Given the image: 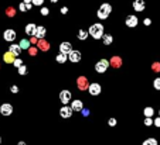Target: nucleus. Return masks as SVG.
Returning <instances> with one entry per match:
<instances>
[{"label":"nucleus","mask_w":160,"mask_h":145,"mask_svg":"<svg viewBox=\"0 0 160 145\" xmlns=\"http://www.w3.org/2000/svg\"><path fill=\"white\" fill-rule=\"evenodd\" d=\"M88 34H89L94 40H101V38H102V35L105 34V32H103V26H102V24H99V23L92 24V26L89 27V30H88Z\"/></svg>","instance_id":"f257e3e1"},{"label":"nucleus","mask_w":160,"mask_h":145,"mask_svg":"<svg viewBox=\"0 0 160 145\" xmlns=\"http://www.w3.org/2000/svg\"><path fill=\"white\" fill-rule=\"evenodd\" d=\"M111 11H112V6L109 4V3H103L99 9H98V18H101V20H106L109 14H111Z\"/></svg>","instance_id":"f03ea898"},{"label":"nucleus","mask_w":160,"mask_h":145,"mask_svg":"<svg viewBox=\"0 0 160 145\" xmlns=\"http://www.w3.org/2000/svg\"><path fill=\"white\" fill-rule=\"evenodd\" d=\"M108 68H109V61L108 59H101L95 65V70L98 73H105L108 70Z\"/></svg>","instance_id":"7ed1b4c3"},{"label":"nucleus","mask_w":160,"mask_h":145,"mask_svg":"<svg viewBox=\"0 0 160 145\" xmlns=\"http://www.w3.org/2000/svg\"><path fill=\"white\" fill-rule=\"evenodd\" d=\"M12 113H13V106H12L10 103H3V104L0 106V114H1V115L7 117V115H10Z\"/></svg>","instance_id":"20e7f679"},{"label":"nucleus","mask_w":160,"mask_h":145,"mask_svg":"<svg viewBox=\"0 0 160 145\" xmlns=\"http://www.w3.org/2000/svg\"><path fill=\"white\" fill-rule=\"evenodd\" d=\"M88 92H89V95H92V96H98V95L102 92V87H101L99 83H91V85L88 86Z\"/></svg>","instance_id":"39448f33"},{"label":"nucleus","mask_w":160,"mask_h":145,"mask_svg":"<svg viewBox=\"0 0 160 145\" xmlns=\"http://www.w3.org/2000/svg\"><path fill=\"white\" fill-rule=\"evenodd\" d=\"M71 97H72V93L69 92V90H61V93H60V100H61V103L63 104H68L69 103V100H71Z\"/></svg>","instance_id":"423d86ee"},{"label":"nucleus","mask_w":160,"mask_h":145,"mask_svg":"<svg viewBox=\"0 0 160 145\" xmlns=\"http://www.w3.org/2000/svg\"><path fill=\"white\" fill-rule=\"evenodd\" d=\"M3 37H4V40L6 41H9V42H13L14 40L17 38V34H16V31L14 30H6V31L3 32Z\"/></svg>","instance_id":"0eeeda50"},{"label":"nucleus","mask_w":160,"mask_h":145,"mask_svg":"<svg viewBox=\"0 0 160 145\" xmlns=\"http://www.w3.org/2000/svg\"><path fill=\"white\" fill-rule=\"evenodd\" d=\"M68 59L72 62V64H77V62H80L81 61V52L80 51H71L69 54H68Z\"/></svg>","instance_id":"6e6552de"},{"label":"nucleus","mask_w":160,"mask_h":145,"mask_svg":"<svg viewBox=\"0 0 160 145\" xmlns=\"http://www.w3.org/2000/svg\"><path fill=\"white\" fill-rule=\"evenodd\" d=\"M72 109L69 107V106H63L61 109H60V115L63 117V118H69L71 115H72Z\"/></svg>","instance_id":"1a4fd4ad"},{"label":"nucleus","mask_w":160,"mask_h":145,"mask_svg":"<svg viewBox=\"0 0 160 145\" xmlns=\"http://www.w3.org/2000/svg\"><path fill=\"white\" fill-rule=\"evenodd\" d=\"M138 23H139V20H138V17L133 16V14H130V16L126 17V20H125V24L130 27V28H133V27H136L138 26Z\"/></svg>","instance_id":"9d476101"},{"label":"nucleus","mask_w":160,"mask_h":145,"mask_svg":"<svg viewBox=\"0 0 160 145\" xmlns=\"http://www.w3.org/2000/svg\"><path fill=\"white\" fill-rule=\"evenodd\" d=\"M71 51H72V45H71V42H67V41H64V42H61V44H60V52H61V54L68 55Z\"/></svg>","instance_id":"9b49d317"},{"label":"nucleus","mask_w":160,"mask_h":145,"mask_svg":"<svg viewBox=\"0 0 160 145\" xmlns=\"http://www.w3.org/2000/svg\"><path fill=\"white\" fill-rule=\"evenodd\" d=\"M71 109H72V111H80L84 109V104H82V101L81 100H78V99H75V100H72L71 101V106H69Z\"/></svg>","instance_id":"f8f14e48"},{"label":"nucleus","mask_w":160,"mask_h":145,"mask_svg":"<svg viewBox=\"0 0 160 145\" xmlns=\"http://www.w3.org/2000/svg\"><path fill=\"white\" fill-rule=\"evenodd\" d=\"M46 32H47V30H46L43 26H37V30H35L34 37H35L37 40H43V38L46 37Z\"/></svg>","instance_id":"ddd939ff"},{"label":"nucleus","mask_w":160,"mask_h":145,"mask_svg":"<svg viewBox=\"0 0 160 145\" xmlns=\"http://www.w3.org/2000/svg\"><path fill=\"white\" fill-rule=\"evenodd\" d=\"M133 9H135V11H143L146 9L144 0H135L133 1Z\"/></svg>","instance_id":"4468645a"},{"label":"nucleus","mask_w":160,"mask_h":145,"mask_svg":"<svg viewBox=\"0 0 160 145\" xmlns=\"http://www.w3.org/2000/svg\"><path fill=\"white\" fill-rule=\"evenodd\" d=\"M9 52H12L16 58H18V55L21 54V49H20V47H18V44H14V42H13V44L9 47Z\"/></svg>","instance_id":"2eb2a0df"},{"label":"nucleus","mask_w":160,"mask_h":145,"mask_svg":"<svg viewBox=\"0 0 160 145\" xmlns=\"http://www.w3.org/2000/svg\"><path fill=\"white\" fill-rule=\"evenodd\" d=\"M35 30H37V26L35 24H33V23H30V24H27L26 26V34L27 35H30V37H34V34H35Z\"/></svg>","instance_id":"dca6fc26"},{"label":"nucleus","mask_w":160,"mask_h":145,"mask_svg":"<svg viewBox=\"0 0 160 145\" xmlns=\"http://www.w3.org/2000/svg\"><path fill=\"white\" fill-rule=\"evenodd\" d=\"M88 82H86V78H84V76H81L78 78V89L80 90H85V89H88Z\"/></svg>","instance_id":"f3484780"},{"label":"nucleus","mask_w":160,"mask_h":145,"mask_svg":"<svg viewBox=\"0 0 160 145\" xmlns=\"http://www.w3.org/2000/svg\"><path fill=\"white\" fill-rule=\"evenodd\" d=\"M14 58H16V56H14V55H13L12 52H9V51L3 54V61H4L6 64H13Z\"/></svg>","instance_id":"a211bd4d"},{"label":"nucleus","mask_w":160,"mask_h":145,"mask_svg":"<svg viewBox=\"0 0 160 145\" xmlns=\"http://www.w3.org/2000/svg\"><path fill=\"white\" fill-rule=\"evenodd\" d=\"M18 47H20L21 51H23V49H29V48H30V41H29V40H26V38H23V40L18 42Z\"/></svg>","instance_id":"6ab92c4d"},{"label":"nucleus","mask_w":160,"mask_h":145,"mask_svg":"<svg viewBox=\"0 0 160 145\" xmlns=\"http://www.w3.org/2000/svg\"><path fill=\"white\" fill-rule=\"evenodd\" d=\"M102 40H103V44H105V45H111L113 41V37L111 34H103V35H102Z\"/></svg>","instance_id":"aec40b11"},{"label":"nucleus","mask_w":160,"mask_h":145,"mask_svg":"<svg viewBox=\"0 0 160 145\" xmlns=\"http://www.w3.org/2000/svg\"><path fill=\"white\" fill-rule=\"evenodd\" d=\"M55 59H57V62H58V64H65V62L68 61V55H65V54H61V52H60V54L57 55V58H55Z\"/></svg>","instance_id":"412c9836"},{"label":"nucleus","mask_w":160,"mask_h":145,"mask_svg":"<svg viewBox=\"0 0 160 145\" xmlns=\"http://www.w3.org/2000/svg\"><path fill=\"white\" fill-rule=\"evenodd\" d=\"M88 35H89V34H88V31H86V30H80V31H78V40H81V41H85V40L88 38Z\"/></svg>","instance_id":"4be33fe9"},{"label":"nucleus","mask_w":160,"mask_h":145,"mask_svg":"<svg viewBox=\"0 0 160 145\" xmlns=\"http://www.w3.org/2000/svg\"><path fill=\"white\" fill-rule=\"evenodd\" d=\"M143 114L146 117H152L153 114H155V110H153V107H146L143 110Z\"/></svg>","instance_id":"5701e85b"},{"label":"nucleus","mask_w":160,"mask_h":145,"mask_svg":"<svg viewBox=\"0 0 160 145\" xmlns=\"http://www.w3.org/2000/svg\"><path fill=\"white\" fill-rule=\"evenodd\" d=\"M33 7V4H26V3H20V6H18V9L21 10V11H27V10H30Z\"/></svg>","instance_id":"b1692460"},{"label":"nucleus","mask_w":160,"mask_h":145,"mask_svg":"<svg viewBox=\"0 0 160 145\" xmlns=\"http://www.w3.org/2000/svg\"><path fill=\"white\" fill-rule=\"evenodd\" d=\"M142 145H157V141H156L155 138H147L146 141H143Z\"/></svg>","instance_id":"393cba45"},{"label":"nucleus","mask_w":160,"mask_h":145,"mask_svg":"<svg viewBox=\"0 0 160 145\" xmlns=\"http://www.w3.org/2000/svg\"><path fill=\"white\" fill-rule=\"evenodd\" d=\"M17 70H18V75H27V66H26L24 64L21 65Z\"/></svg>","instance_id":"a878e982"},{"label":"nucleus","mask_w":160,"mask_h":145,"mask_svg":"<svg viewBox=\"0 0 160 145\" xmlns=\"http://www.w3.org/2000/svg\"><path fill=\"white\" fill-rule=\"evenodd\" d=\"M21 65H23V61H21L20 58H14V61H13V66H16L17 69H18Z\"/></svg>","instance_id":"bb28decb"},{"label":"nucleus","mask_w":160,"mask_h":145,"mask_svg":"<svg viewBox=\"0 0 160 145\" xmlns=\"http://www.w3.org/2000/svg\"><path fill=\"white\" fill-rule=\"evenodd\" d=\"M40 48L43 49V51H48V49H50V44H46V42H44V41H41V42H40Z\"/></svg>","instance_id":"cd10ccee"},{"label":"nucleus","mask_w":160,"mask_h":145,"mask_svg":"<svg viewBox=\"0 0 160 145\" xmlns=\"http://www.w3.org/2000/svg\"><path fill=\"white\" fill-rule=\"evenodd\" d=\"M153 86H155V89H156V90H160V78H156V79H155Z\"/></svg>","instance_id":"c85d7f7f"},{"label":"nucleus","mask_w":160,"mask_h":145,"mask_svg":"<svg viewBox=\"0 0 160 145\" xmlns=\"http://www.w3.org/2000/svg\"><path fill=\"white\" fill-rule=\"evenodd\" d=\"M152 124H153V120H152V117H146V118H144V126L150 127Z\"/></svg>","instance_id":"c756f323"},{"label":"nucleus","mask_w":160,"mask_h":145,"mask_svg":"<svg viewBox=\"0 0 160 145\" xmlns=\"http://www.w3.org/2000/svg\"><path fill=\"white\" fill-rule=\"evenodd\" d=\"M108 124H109V127H115V126L118 124V121H116V118H109V120H108Z\"/></svg>","instance_id":"7c9ffc66"},{"label":"nucleus","mask_w":160,"mask_h":145,"mask_svg":"<svg viewBox=\"0 0 160 145\" xmlns=\"http://www.w3.org/2000/svg\"><path fill=\"white\" fill-rule=\"evenodd\" d=\"M44 0H31V4L33 6H43Z\"/></svg>","instance_id":"2f4dec72"},{"label":"nucleus","mask_w":160,"mask_h":145,"mask_svg":"<svg viewBox=\"0 0 160 145\" xmlns=\"http://www.w3.org/2000/svg\"><path fill=\"white\" fill-rule=\"evenodd\" d=\"M41 14H43V16H48V14H50V10H48L47 7H41Z\"/></svg>","instance_id":"473e14b6"},{"label":"nucleus","mask_w":160,"mask_h":145,"mask_svg":"<svg viewBox=\"0 0 160 145\" xmlns=\"http://www.w3.org/2000/svg\"><path fill=\"white\" fill-rule=\"evenodd\" d=\"M10 92H12V93H14V95H16V93H18V86L13 85V86L10 87Z\"/></svg>","instance_id":"72a5a7b5"},{"label":"nucleus","mask_w":160,"mask_h":145,"mask_svg":"<svg viewBox=\"0 0 160 145\" xmlns=\"http://www.w3.org/2000/svg\"><path fill=\"white\" fill-rule=\"evenodd\" d=\"M81 113H82L84 117H88V115H89V110H88V109H82V110H81Z\"/></svg>","instance_id":"f704fd0d"},{"label":"nucleus","mask_w":160,"mask_h":145,"mask_svg":"<svg viewBox=\"0 0 160 145\" xmlns=\"http://www.w3.org/2000/svg\"><path fill=\"white\" fill-rule=\"evenodd\" d=\"M143 24L144 26H150V24H152V20H150V18H144Z\"/></svg>","instance_id":"c9c22d12"},{"label":"nucleus","mask_w":160,"mask_h":145,"mask_svg":"<svg viewBox=\"0 0 160 145\" xmlns=\"http://www.w3.org/2000/svg\"><path fill=\"white\" fill-rule=\"evenodd\" d=\"M153 68L156 69V72H159V70H160V65H159V64H156L155 66H153Z\"/></svg>","instance_id":"e433bc0d"},{"label":"nucleus","mask_w":160,"mask_h":145,"mask_svg":"<svg viewBox=\"0 0 160 145\" xmlns=\"http://www.w3.org/2000/svg\"><path fill=\"white\" fill-rule=\"evenodd\" d=\"M67 11H68V9H67V7H63V9H61V13H63V14H65Z\"/></svg>","instance_id":"4c0bfd02"},{"label":"nucleus","mask_w":160,"mask_h":145,"mask_svg":"<svg viewBox=\"0 0 160 145\" xmlns=\"http://www.w3.org/2000/svg\"><path fill=\"white\" fill-rule=\"evenodd\" d=\"M23 3H26V4H31V0H23Z\"/></svg>","instance_id":"58836bf2"},{"label":"nucleus","mask_w":160,"mask_h":145,"mask_svg":"<svg viewBox=\"0 0 160 145\" xmlns=\"http://www.w3.org/2000/svg\"><path fill=\"white\" fill-rule=\"evenodd\" d=\"M17 145H27V144H26L24 141H20V142H18V144H17Z\"/></svg>","instance_id":"ea45409f"},{"label":"nucleus","mask_w":160,"mask_h":145,"mask_svg":"<svg viewBox=\"0 0 160 145\" xmlns=\"http://www.w3.org/2000/svg\"><path fill=\"white\" fill-rule=\"evenodd\" d=\"M51 1H52V3H57V1H58V0H51Z\"/></svg>","instance_id":"a19ab883"},{"label":"nucleus","mask_w":160,"mask_h":145,"mask_svg":"<svg viewBox=\"0 0 160 145\" xmlns=\"http://www.w3.org/2000/svg\"><path fill=\"white\" fill-rule=\"evenodd\" d=\"M0 144H1V137H0Z\"/></svg>","instance_id":"79ce46f5"},{"label":"nucleus","mask_w":160,"mask_h":145,"mask_svg":"<svg viewBox=\"0 0 160 145\" xmlns=\"http://www.w3.org/2000/svg\"><path fill=\"white\" fill-rule=\"evenodd\" d=\"M159 117H160V110H159Z\"/></svg>","instance_id":"37998d69"}]
</instances>
